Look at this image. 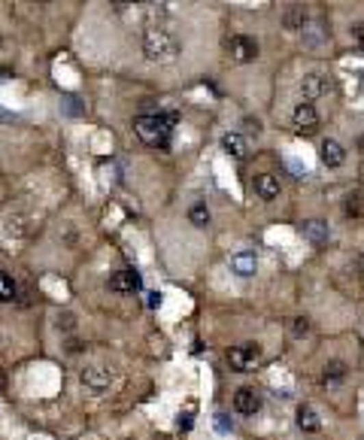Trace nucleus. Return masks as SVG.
<instances>
[{
	"mask_svg": "<svg viewBox=\"0 0 364 440\" xmlns=\"http://www.w3.org/2000/svg\"><path fill=\"white\" fill-rule=\"evenodd\" d=\"M177 128V116L173 113H143L134 118V134L143 140L146 146H158L164 149Z\"/></svg>",
	"mask_w": 364,
	"mask_h": 440,
	"instance_id": "obj_1",
	"label": "nucleus"
},
{
	"mask_svg": "<svg viewBox=\"0 0 364 440\" xmlns=\"http://www.w3.org/2000/svg\"><path fill=\"white\" fill-rule=\"evenodd\" d=\"M179 52H182V43L164 27H149L143 34V55L152 64H170V61L179 58Z\"/></svg>",
	"mask_w": 364,
	"mask_h": 440,
	"instance_id": "obj_2",
	"label": "nucleus"
},
{
	"mask_svg": "<svg viewBox=\"0 0 364 440\" xmlns=\"http://www.w3.org/2000/svg\"><path fill=\"white\" fill-rule=\"evenodd\" d=\"M225 52H228L231 61H237V64H249V61L258 58V40L246 37V34H228Z\"/></svg>",
	"mask_w": 364,
	"mask_h": 440,
	"instance_id": "obj_3",
	"label": "nucleus"
},
{
	"mask_svg": "<svg viewBox=\"0 0 364 440\" xmlns=\"http://www.w3.org/2000/svg\"><path fill=\"white\" fill-rule=\"evenodd\" d=\"M319 109L313 107V103H307V101H300L295 103V109H291V128H295V134L300 137H310V134H316L319 131Z\"/></svg>",
	"mask_w": 364,
	"mask_h": 440,
	"instance_id": "obj_4",
	"label": "nucleus"
},
{
	"mask_svg": "<svg viewBox=\"0 0 364 440\" xmlns=\"http://www.w3.org/2000/svg\"><path fill=\"white\" fill-rule=\"evenodd\" d=\"M261 344H255V340H249V344H240L234 346L228 352V365L234 367V371H252V367L261 361Z\"/></svg>",
	"mask_w": 364,
	"mask_h": 440,
	"instance_id": "obj_5",
	"label": "nucleus"
},
{
	"mask_svg": "<svg viewBox=\"0 0 364 440\" xmlns=\"http://www.w3.org/2000/svg\"><path fill=\"white\" fill-rule=\"evenodd\" d=\"M334 92V79L331 76H322V73H307L304 79H300V94H304V101H316V97H328Z\"/></svg>",
	"mask_w": 364,
	"mask_h": 440,
	"instance_id": "obj_6",
	"label": "nucleus"
},
{
	"mask_svg": "<svg viewBox=\"0 0 364 440\" xmlns=\"http://www.w3.org/2000/svg\"><path fill=\"white\" fill-rule=\"evenodd\" d=\"M319 158H322V164H325L328 170H340V167L349 161V152L343 149V143H337L334 137H325L319 143Z\"/></svg>",
	"mask_w": 364,
	"mask_h": 440,
	"instance_id": "obj_7",
	"label": "nucleus"
},
{
	"mask_svg": "<svg viewBox=\"0 0 364 440\" xmlns=\"http://www.w3.org/2000/svg\"><path fill=\"white\" fill-rule=\"evenodd\" d=\"M109 292L116 295H134V292H143V276L137 270H116L109 276Z\"/></svg>",
	"mask_w": 364,
	"mask_h": 440,
	"instance_id": "obj_8",
	"label": "nucleus"
},
{
	"mask_svg": "<svg viewBox=\"0 0 364 440\" xmlns=\"http://www.w3.org/2000/svg\"><path fill=\"white\" fill-rule=\"evenodd\" d=\"M79 380L91 395H103L109 386H113V374H109L107 367H86V371L79 374Z\"/></svg>",
	"mask_w": 364,
	"mask_h": 440,
	"instance_id": "obj_9",
	"label": "nucleus"
},
{
	"mask_svg": "<svg viewBox=\"0 0 364 440\" xmlns=\"http://www.w3.org/2000/svg\"><path fill=\"white\" fill-rule=\"evenodd\" d=\"M234 410L240 416H255L258 410H261V395H258L255 389H249V386L237 389L234 392Z\"/></svg>",
	"mask_w": 364,
	"mask_h": 440,
	"instance_id": "obj_10",
	"label": "nucleus"
},
{
	"mask_svg": "<svg viewBox=\"0 0 364 440\" xmlns=\"http://www.w3.org/2000/svg\"><path fill=\"white\" fill-rule=\"evenodd\" d=\"M252 185H255V194L264 200V204H270V200L279 198V179L273 177V173H255V179H252Z\"/></svg>",
	"mask_w": 364,
	"mask_h": 440,
	"instance_id": "obj_11",
	"label": "nucleus"
},
{
	"mask_svg": "<svg viewBox=\"0 0 364 440\" xmlns=\"http://www.w3.org/2000/svg\"><path fill=\"white\" fill-rule=\"evenodd\" d=\"M222 152L231 155L234 161H243V158L249 155V143L243 134H237V131H228V134H222Z\"/></svg>",
	"mask_w": 364,
	"mask_h": 440,
	"instance_id": "obj_12",
	"label": "nucleus"
},
{
	"mask_svg": "<svg viewBox=\"0 0 364 440\" xmlns=\"http://www.w3.org/2000/svg\"><path fill=\"white\" fill-rule=\"evenodd\" d=\"M300 234H304V240H310L313 246H325L331 231H328V222L322 219H307L304 225H300Z\"/></svg>",
	"mask_w": 364,
	"mask_h": 440,
	"instance_id": "obj_13",
	"label": "nucleus"
},
{
	"mask_svg": "<svg viewBox=\"0 0 364 440\" xmlns=\"http://www.w3.org/2000/svg\"><path fill=\"white\" fill-rule=\"evenodd\" d=\"M231 270H234L237 276H255L258 270V258L252 249H243V253H234L231 255Z\"/></svg>",
	"mask_w": 364,
	"mask_h": 440,
	"instance_id": "obj_14",
	"label": "nucleus"
},
{
	"mask_svg": "<svg viewBox=\"0 0 364 440\" xmlns=\"http://www.w3.org/2000/svg\"><path fill=\"white\" fill-rule=\"evenodd\" d=\"M283 25H285V31H291V34H300V31L307 34L310 16H307L304 6H289V10H285V16H283Z\"/></svg>",
	"mask_w": 364,
	"mask_h": 440,
	"instance_id": "obj_15",
	"label": "nucleus"
},
{
	"mask_svg": "<svg viewBox=\"0 0 364 440\" xmlns=\"http://www.w3.org/2000/svg\"><path fill=\"white\" fill-rule=\"evenodd\" d=\"M298 428L307 431V435H319L322 431V419H319V413L310 407V404H300L298 407Z\"/></svg>",
	"mask_w": 364,
	"mask_h": 440,
	"instance_id": "obj_16",
	"label": "nucleus"
},
{
	"mask_svg": "<svg viewBox=\"0 0 364 440\" xmlns=\"http://www.w3.org/2000/svg\"><path fill=\"white\" fill-rule=\"evenodd\" d=\"M188 222H192L194 228H207L209 222H213V213H209L207 204H192L188 207Z\"/></svg>",
	"mask_w": 364,
	"mask_h": 440,
	"instance_id": "obj_17",
	"label": "nucleus"
},
{
	"mask_svg": "<svg viewBox=\"0 0 364 440\" xmlns=\"http://www.w3.org/2000/svg\"><path fill=\"white\" fill-rule=\"evenodd\" d=\"M16 295H18V285H16V279H12L6 270H0V304H10V301H16Z\"/></svg>",
	"mask_w": 364,
	"mask_h": 440,
	"instance_id": "obj_18",
	"label": "nucleus"
},
{
	"mask_svg": "<svg viewBox=\"0 0 364 440\" xmlns=\"http://www.w3.org/2000/svg\"><path fill=\"white\" fill-rule=\"evenodd\" d=\"M340 380H346V365L343 361H328L325 367H322V383H340Z\"/></svg>",
	"mask_w": 364,
	"mask_h": 440,
	"instance_id": "obj_19",
	"label": "nucleus"
},
{
	"mask_svg": "<svg viewBox=\"0 0 364 440\" xmlns=\"http://www.w3.org/2000/svg\"><path fill=\"white\" fill-rule=\"evenodd\" d=\"M291 334H295L298 340L307 337V334H310V319H307V316H298L295 322H291Z\"/></svg>",
	"mask_w": 364,
	"mask_h": 440,
	"instance_id": "obj_20",
	"label": "nucleus"
},
{
	"mask_svg": "<svg viewBox=\"0 0 364 440\" xmlns=\"http://www.w3.org/2000/svg\"><path fill=\"white\" fill-rule=\"evenodd\" d=\"M213 419H216V428H219L222 435H231V431H234V422H228L225 413H216Z\"/></svg>",
	"mask_w": 364,
	"mask_h": 440,
	"instance_id": "obj_21",
	"label": "nucleus"
},
{
	"mask_svg": "<svg viewBox=\"0 0 364 440\" xmlns=\"http://www.w3.org/2000/svg\"><path fill=\"white\" fill-rule=\"evenodd\" d=\"M346 213L349 216L359 213V194H349V198H346Z\"/></svg>",
	"mask_w": 364,
	"mask_h": 440,
	"instance_id": "obj_22",
	"label": "nucleus"
},
{
	"mask_svg": "<svg viewBox=\"0 0 364 440\" xmlns=\"http://www.w3.org/2000/svg\"><path fill=\"white\" fill-rule=\"evenodd\" d=\"M352 37L359 40V43H364V22H359V25H352Z\"/></svg>",
	"mask_w": 364,
	"mask_h": 440,
	"instance_id": "obj_23",
	"label": "nucleus"
},
{
	"mask_svg": "<svg viewBox=\"0 0 364 440\" xmlns=\"http://www.w3.org/2000/svg\"><path fill=\"white\" fill-rule=\"evenodd\" d=\"M179 428H182V431H188V428H192V410H188L185 416H179Z\"/></svg>",
	"mask_w": 364,
	"mask_h": 440,
	"instance_id": "obj_24",
	"label": "nucleus"
},
{
	"mask_svg": "<svg viewBox=\"0 0 364 440\" xmlns=\"http://www.w3.org/2000/svg\"><path fill=\"white\" fill-rule=\"evenodd\" d=\"M161 304V292H152L149 295V307H158Z\"/></svg>",
	"mask_w": 364,
	"mask_h": 440,
	"instance_id": "obj_25",
	"label": "nucleus"
},
{
	"mask_svg": "<svg viewBox=\"0 0 364 440\" xmlns=\"http://www.w3.org/2000/svg\"><path fill=\"white\" fill-rule=\"evenodd\" d=\"M3 386H6V376H3V371H0V392H3Z\"/></svg>",
	"mask_w": 364,
	"mask_h": 440,
	"instance_id": "obj_26",
	"label": "nucleus"
}]
</instances>
